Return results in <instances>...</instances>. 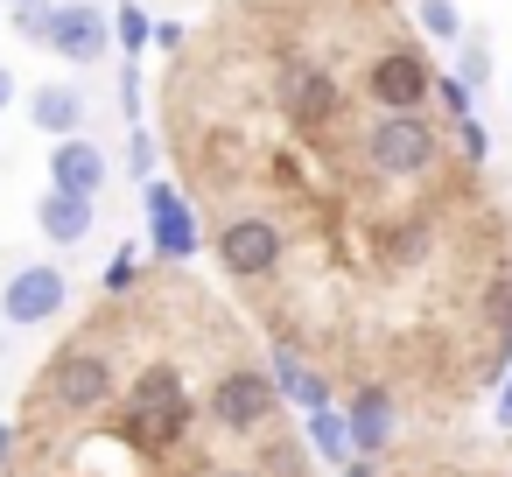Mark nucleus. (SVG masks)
Listing matches in <instances>:
<instances>
[{
	"mask_svg": "<svg viewBox=\"0 0 512 477\" xmlns=\"http://www.w3.org/2000/svg\"><path fill=\"white\" fill-rule=\"evenodd\" d=\"M85 92L78 85H36L29 92V120H36V134H57V141H78V127H85Z\"/></svg>",
	"mask_w": 512,
	"mask_h": 477,
	"instance_id": "obj_6",
	"label": "nucleus"
},
{
	"mask_svg": "<svg viewBox=\"0 0 512 477\" xmlns=\"http://www.w3.org/2000/svg\"><path fill=\"white\" fill-rule=\"evenodd\" d=\"M8 463H15V428L0 421V470H8Z\"/></svg>",
	"mask_w": 512,
	"mask_h": 477,
	"instance_id": "obj_14",
	"label": "nucleus"
},
{
	"mask_svg": "<svg viewBox=\"0 0 512 477\" xmlns=\"http://www.w3.org/2000/svg\"><path fill=\"white\" fill-rule=\"evenodd\" d=\"M456 78H463V85H470V92H477V85H484V78H491V57H484V43H477V36H470V43H463V71H456Z\"/></svg>",
	"mask_w": 512,
	"mask_h": 477,
	"instance_id": "obj_11",
	"label": "nucleus"
},
{
	"mask_svg": "<svg viewBox=\"0 0 512 477\" xmlns=\"http://www.w3.org/2000/svg\"><path fill=\"white\" fill-rule=\"evenodd\" d=\"M64 302H71V274L50 260H29V267H15V281H0V323H15V330L50 323Z\"/></svg>",
	"mask_w": 512,
	"mask_h": 477,
	"instance_id": "obj_2",
	"label": "nucleus"
},
{
	"mask_svg": "<svg viewBox=\"0 0 512 477\" xmlns=\"http://www.w3.org/2000/svg\"><path fill=\"white\" fill-rule=\"evenodd\" d=\"M337 477H379V463H372V456H351V463H344Z\"/></svg>",
	"mask_w": 512,
	"mask_h": 477,
	"instance_id": "obj_13",
	"label": "nucleus"
},
{
	"mask_svg": "<svg viewBox=\"0 0 512 477\" xmlns=\"http://www.w3.org/2000/svg\"><path fill=\"white\" fill-rule=\"evenodd\" d=\"M141 204H148V239H155L162 267H183V260L204 246V225H197L190 197H183L176 183H148V190H141Z\"/></svg>",
	"mask_w": 512,
	"mask_h": 477,
	"instance_id": "obj_3",
	"label": "nucleus"
},
{
	"mask_svg": "<svg viewBox=\"0 0 512 477\" xmlns=\"http://www.w3.org/2000/svg\"><path fill=\"white\" fill-rule=\"evenodd\" d=\"M8 99H15V78H8V71H0V106H8Z\"/></svg>",
	"mask_w": 512,
	"mask_h": 477,
	"instance_id": "obj_16",
	"label": "nucleus"
},
{
	"mask_svg": "<svg viewBox=\"0 0 512 477\" xmlns=\"http://www.w3.org/2000/svg\"><path fill=\"white\" fill-rule=\"evenodd\" d=\"M22 36L50 43L64 64H99L113 50V22L92 0H57V8H22Z\"/></svg>",
	"mask_w": 512,
	"mask_h": 477,
	"instance_id": "obj_1",
	"label": "nucleus"
},
{
	"mask_svg": "<svg viewBox=\"0 0 512 477\" xmlns=\"http://www.w3.org/2000/svg\"><path fill=\"white\" fill-rule=\"evenodd\" d=\"M120 43H127V50H141V43H148V15H141V8H127V15H120Z\"/></svg>",
	"mask_w": 512,
	"mask_h": 477,
	"instance_id": "obj_12",
	"label": "nucleus"
},
{
	"mask_svg": "<svg viewBox=\"0 0 512 477\" xmlns=\"http://www.w3.org/2000/svg\"><path fill=\"white\" fill-rule=\"evenodd\" d=\"M344 421H351V456H386L393 449V393L386 386H358L351 393V407H344Z\"/></svg>",
	"mask_w": 512,
	"mask_h": 477,
	"instance_id": "obj_5",
	"label": "nucleus"
},
{
	"mask_svg": "<svg viewBox=\"0 0 512 477\" xmlns=\"http://www.w3.org/2000/svg\"><path fill=\"white\" fill-rule=\"evenodd\" d=\"M267 372H274L281 400H295V407H309V414H323V407H330V372H323V365H309V358H295V351H281V344H274Z\"/></svg>",
	"mask_w": 512,
	"mask_h": 477,
	"instance_id": "obj_7",
	"label": "nucleus"
},
{
	"mask_svg": "<svg viewBox=\"0 0 512 477\" xmlns=\"http://www.w3.org/2000/svg\"><path fill=\"white\" fill-rule=\"evenodd\" d=\"M498 421L512 428V379H505V400H498Z\"/></svg>",
	"mask_w": 512,
	"mask_h": 477,
	"instance_id": "obj_15",
	"label": "nucleus"
},
{
	"mask_svg": "<svg viewBox=\"0 0 512 477\" xmlns=\"http://www.w3.org/2000/svg\"><path fill=\"white\" fill-rule=\"evenodd\" d=\"M92 218H99L92 197H64V190H43V197H36V225H43L50 246H78V239L92 232Z\"/></svg>",
	"mask_w": 512,
	"mask_h": 477,
	"instance_id": "obj_8",
	"label": "nucleus"
},
{
	"mask_svg": "<svg viewBox=\"0 0 512 477\" xmlns=\"http://www.w3.org/2000/svg\"><path fill=\"white\" fill-rule=\"evenodd\" d=\"M414 29H421L428 43H456V36H463L456 0H414Z\"/></svg>",
	"mask_w": 512,
	"mask_h": 477,
	"instance_id": "obj_10",
	"label": "nucleus"
},
{
	"mask_svg": "<svg viewBox=\"0 0 512 477\" xmlns=\"http://www.w3.org/2000/svg\"><path fill=\"white\" fill-rule=\"evenodd\" d=\"M50 190L99 204V190H106V148L85 141V134H78V141H57V155H50Z\"/></svg>",
	"mask_w": 512,
	"mask_h": 477,
	"instance_id": "obj_4",
	"label": "nucleus"
},
{
	"mask_svg": "<svg viewBox=\"0 0 512 477\" xmlns=\"http://www.w3.org/2000/svg\"><path fill=\"white\" fill-rule=\"evenodd\" d=\"M309 449L323 456V463H351V421L337 414V407H323V414H309Z\"/></svg>",
	"mask_w": 512,
	"mask_h": 477,
	"instance_id": "obj_9",
	"label": "nucleus"
}]
</instances>
